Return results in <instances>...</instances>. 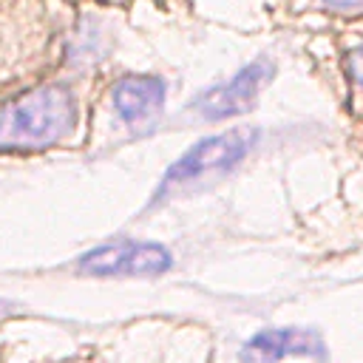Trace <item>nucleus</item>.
<instances>
[{
    "mask_svg": "<svg viewBox=\"0 0 363 363\" xmlns=\"http://www.w3.org/2000/svg\"><path fill=\"white\" fill-rule=\"evenodd\" d=\"M272 77V62L269 60H255L244 65L230 82L210 88L193 102V113L199 119H224V116H238L247 108H252L255 96L261 94L264 82Z\"/></svg>",
    "mask_w": 363,
    "mask_h": 363,
    "instance_id": "4",
    "label": "nucleus"
},
{
    "mask_svg": "<svg viewBox=\"0 0 363 363\" xmlns=\"http://www.w3.org/2000/svg\"><path fill=\"white\" fill-rule=\"evenodd\" d=\"M173 267V255L150 241H116L85 252L77 264L82 275H162Z\"/></svg>",
    "mask_w": 363,
    "mask_h": 363,
    "instance_id": "3",
    "label": "nucleus"
},
{
    "mask_svg": "<svg viewBox=\"0 0 363 363\" xmlns=\"http://www.w3.org/2000/svg\"><path fill=\"white\" fill-rule=\"evenodd\" d=\"M82 122L77 94L65 85L31 88L0 108V147L40 150L68 142Z\"/></svg>",
    "mask_w": 363,
    "mask_h": 363,
    "instance_id": "1",
    "label": "nucleus"
},
{
    "mask_svg": "<svg viewBox=\"0 0 363 363\" xmlns=\"http://www.w3.org/2000/svg\"><path fill=\"white\" fill-rule=\"evenodd\" d=\"M318 354H323V343L318 332L295 329V326L258 332L241 349L244 363H278L284 357H318Z\"/></svg>",
    "mask_w": 363,
    "mask_h": 363,
    "instance_id": "6",
    "label": "nucleus"
},
{
    "mask_svg": "<svg viewBox=\"0 0 363 363\" xmlns=\"http://www.w3.org/2000/svg\"><path fill=\"white\" fill-rule=\"evenodd\" d=\"M320 9H329V11H354V9H363V0H315Z\"/></svg>",
    "mask_w": 363,
    "mask_h": 363,
    "instance_id": "8",
    "label": "nucleus"
},
{
    "mask_svg": "<svg viewBox=\"0 0 363 363\" xmlns=\"http://www.w3.org/2000/svg\"><path fill=\"white\" fill-rule=\"evenodd\" d=\"M164 105V82L150 74H125L111 85V111L130 128L142 130L150 125Z\"/></svg>",
    "mask_w": 363,
    "mask_h": 363,
    "instance_id": "5",
    "label": "nucleus"
},
{
    "mask_svg": "<svg viewBox=\"0 0 363 363\" xmlns=\"http://www.w3.org/2000/svg\"><path fill=\"white\" fill-rule=\"evenodd\" d=\"M255 139H258V130H252V128H233V130H224V133H216L210 139L196 142L187 153H182L167 167V173L159 182V190H156L150 207L164 204L179 190H184V187H190V184H196L201 179H210V176H218V173L235 167L250 153Z\"/></svg>",
    "mask_w": 363,
    "mask_h": 363,
    "instance_id": "2",
    "label": "nucleus"
},
{
    "mask_svg": "<svg viewBox=\"0 0 363 363\" xmlns=\"http://www.w3.org/2000/svg\"><path fill=\"white\" fill-rule=\"evenodd\" d=\"M343 71L349 79V96L354 116H363V40L346 45L343 51Z\"/></svg>",
    "mask_w": 363,
    "mask_h": 363,
    "instance_id": "7",
    "label": "nucleus"
}]
</instances>
